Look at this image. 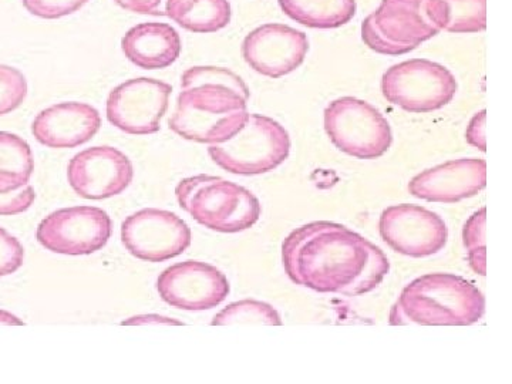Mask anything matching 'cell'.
<instances>
[{
	"label": "cell",
	"instance_id": "603a6c76",
	"mask_svg": "<svg viewBox=\"0 0 512 384\" xmlns=\"http://www.w3.org/2000/svg\"><path fill=\"white\" fill-rule=\"evenodd\" d=\"M212 326L265 325L282 326L281 315L269 303L245 299L229 303L214 316Z\"/></svg>",
	"mask_w": 512,
	"mask_h": 384
},
{
	"label": "cell",
	"instance_id": "3957f363",
	"mask_svg": "<svg viewBox=\"0 0 512 384\" xmlns=\"http://www.w3.org/2000/svg\"><path fill=\"white\" fill-rule=\"evenodd\" d=\"M485 298L454 274H427L410 282L392 306V326H471L483 319Z\"/></svg>",
	"mask_w": 512,
	"mask_h": 384
},
{
	"label": "cell",
	"instance_id": "5b68a950",
	"mask_svg": "<svg viewBox=\"0 0 512 384\" xmlns=\"http://www.w3.org/2000/svg\"><path fill=\"white\" fill-rule=\"evenodd\" d=\"M291 154V137L278 121L249 114L245 126L227 143L208 147V156L222 170L237 175H261L274 171Z\"/></svg>",
	"mask_w": 512,
	"mask_h": 384
},
{
	"label": "cell",
	"instance_id": "44dd1931",
	"mask_svg": "<svg viewBox=\"0 0 512 384\" xmlns=\"http://www.w3.org/2000/svg\"><path fill=\"white\" fill-rule=\"evenodd\" d=\"M282 12L311 29H338L356 15V0H278Z\"/></svg>",
	"mask_w": 512,
	"mask_h": 384
},
{
	"label": "cell",
	"instance_id": "e0dca14e",
	"mask_svg": "<svg viewBox=\"0 0 512 384\" xmlns=\"http://www.w3.org/2000/svg\"><path fill=\"white\" fill-rule=\"evenodd\" d=\"M101 127L99 111L79 101L59 103L40 111L32 133L42 146L76 148L89 143Z\"/></svg>",
	"mask_w": 512,
	"mask_h": 384
},
{
	"label": "cell",
	"instance_id": "277c9868",
	"mask_svg": "<svg viewBox=\"0 0 512 384\" xmlns=\"http://www.w3.org/2000/svg\"><path fill=\"white\" fill-rule=\"evenodd\" d=\"M178 204L202 227L238 234L254 227L261 202L247 188L212 175L184 178L175 188Z\"/></svg>",
	"mask_w": 512,
	"mask_h": 384
},
{
	"label": "cell",
	"instance_id": "7402d4cb",
	"mask_svg": "<svg viewBox=\"0 0 512 384\" xmlns=\"http://www.w3.org/2000/svg\"><path fill=\"white\" fill-rule=\"evenodd\" d=\"M35 171L32 148L16 134L0 131V194L29 184Z\"/></svg>",
	"mask_w": 512,
	"mask_h": 384
},
{
	"label": "cell",
	"instance_id": "484cf974",
	"mask_svg": "<svg viewBox=\"0 0 512 384\" xmlns=\"http://www.w3.org/2000/svg\"><path fill=\"white\" fill-rule=\"evenodd\" d=\"M30 15L55 20L73 15L89 3V0H22Z\"/></svg>",
	"mask_w": 512,
	"mask_h": 384
},
{
	"label": "cell",
	"instance_id": "4fadbf2b",
	"mask_svg": "<svg viewBox=\"0 0 512 384\" xmlns=\"http://www.w3.org/2000/svg\"><path fill=\"white\" fill-rule=\"evenodd\" d=\"M157 291L161 299L173 308L208 311L228 298L231 286L217 266L185 261L170 266L158 276Z\"/></svg>",
	"mask_w": 512,
	"mask_h": 384
},
{
	"label": "cell",
	"instance_id": "4316f807",
	"mask_svg": "<svg viewBox=\"0 0 512 384\" xmlns=\"http://www.w3.org/2000/svg\"><path fill=\"white\" fill-rule=\"evenodd\" d=\"M25 261V249L19 239L0 228V278L15 274Z\"/></svg>",
	"mask_w": 512,
	"mask_h": 384
},
{
	"label": "cell",
	"instance_id": "d6986e66",
	"mask_svg": "<svg viewBox=\"0 0 512 384\" xmlns=\"http://www.w3.org/2000/svg\"><path fill=\"white\" fill-rule=\"evenodd\" d=\"M165 15L192 33H215L232 18L228 0H167Z\"/></svg>",
	"mask_w": 512,
	"mask_h": 384
},
{
	"label": "cell",
	"instance_id": "7c38bea8",
	"mask_svg": "<svg viewBox=\"0 0 512 384\" xmlns=\"http://www.w3.org/2000/svg\"><path fill=\"white\" fill-rule=\"evenodd\" d=\"M379 232L397 254L426 258L446 248L448 228L436 212L413 204L392 205L380 215Z\"/></svg>",
	"mask_w": 512,
	"mask_h": 384
},
{
	"label": "cell",
	"instance_id": "8fae6325",
	"mask_svg": "<svg viewBox=\"0 0 512 384\" xmlns=\"http://www.w3.org/2000/svg\"><path fill=\"white\" fill-rule=\"evenodd\" d=\"M171 93L173 87L160 80H127L111 90L106 104L107 120L131 136L157 133L170 106Z\"/></svg>",
	"mask_w": 512,
	"mask_h": 384
},
{
	"label": "cell",
	"instance_id": "30bf717a",
	"mask_svg": "<svg viewBox=\"0 0 512 384\" xmlns=\"http://www.w3.org/2000/svg\"><path fill=\"white\" fill-rule=\"evenodd\" d=\"M191 239V229L183 218L157 208L138 211L121 225V241L127 251L154 264L183 255Z\"/></svg>",
	"mask_w": 512,
	"mask_h": 384
},
{
	"label": "cell",
	"instance_id": "52a82bcc",
	"mask_svg": "<svg viewBox=\"0 0 512 384\" xmlns=\"http://www.w3.org/2000/svg\"><path fill=\"white\" fill-rule=\"evenodd\" d=\"M458 84L443 64L427 59L406 60L387 69L382 77L384 99L413 114L433 113L456 97Z\"/></svg>",
	"mask_w": 512,
	"mask_h": 384
},
{
	"label": "cell",
	"instance_id": "9a60e30c",
	"mask_svg": "<svg viewBox=\"0 0 512 384\" xmlns=\"http://www.w3.org/2000/svg\"><path fill=\"white\" fill-rule=\"evenodd\" d=\"M309 52L308 36L282 23L252 30L242 43V56L256 73L281 79L302 66Z\"/></svg>",
	"mask_w": 512,
	"mask_h": 384
},
{
	"label": "cell",
	"instance_id": "ffe728a7",
	"mask_svg": "<svg viewBox=\"0 0 512 384\" xmlns=\"http://www.w3.org/2000/svg\"><path fill=\"white\" fill-rule=\"evenodd\" d=\"M426 10L440 32L467 35L487 28V0H427Z\"/></svg>",
	"mask_w": 512,
	"mask_h": 384
},
{
	"label": "cell",
	"instance_id": "83f0119b",
	"mask_svg": "<svg viewBox=\"0 0 512 384\" xmlns=\"http://www.w3.org/2000/svg\"><path fill=\"white\" fill-rule=\"evenodd\" d=\"M36 200L35 188L32 185H25L18 191L0 194V215L12 217V215L23 214L32 207Z\"/></svg>",
	"mask_w": 512,
	"mask_h": 384
},
{
	"label": "cell",
	"instance_id": "ac0fdd59",
	"mask_svg": "<svg viewBox=\"0 0 512 384\" xmlns=\"http://www.w3.org/2000/svg\"><path fill=\"white\" fill-rule=\"evenodd\" d=\"M181 49L180 35L167 23H140L121 40L124 56L144 70L167 69L177 62Z\"/></svg>",
	"mask_w": 512,
	"mask_h": 384
},
{
	"label": "cell",
	"instance_id": "2e32d148",
	"mask_svg": "<svg viewBox=\"0 0 512 384\" xmlns=\"http://www.w3.org/2000/svg\"><path fill=\"white\" fill-rule=\"evenodd\" d=\"M487 187V163L481 158H460L421 171L409 183L413 197L427 202L456 204L476 197Z\"/></svg>",
	"mask_w": 512,
	"mask_h": 384
},
{
	"label": "cell",
	"instance_id": "6da1fadb",
	"mask_svg": "<svg viewBox=\"0 0 512 384\" xmlns=\"http://www.w3.org/2000/svg\"><path fill=\"white\" fill-rule=\"evenodd\" d=\"M282 264L293 284L349 298L375 291L390 272L382 249L330 221L309 222L292 231L282 244Z\"/></svg>",
	"mask_w": 512,
	"mask_h": 384
},
{
	"label": "cell",
	"instance_id": "f546056e",
	"mask_svg": "<svg viewBox=\"0 0 512 384\" xmlns=\"http://www.w3.org/2000/svg\"><path fill=\"white\" fill-rule=\"evenodd\" d=\"M120 8L138 15H151L160 9L163 0H114Z\"/></svg>",
	"mask_w": 512,
	"mask_h": 384
},
{
	"label": "cell",
	"instance_id": "cb8c5ba5",
	"mask_svg": "<svg viewBox=\"0 0 512 384\" xmlns=\"http://www.w3.org/2000/svg\"><path fill=\"white\" fill-rule=\"evenodd\" d=\"M485 227H487V208L474 212L463 228V242L467 249L468 264L476 274H487V248H485Z\"/></svg>",
	"mask_w": 512,
	"mask_h": 384
},
{
	"label": "cell",
	"instance_id": "f1b7e54d",
	"mask_svg": "<svg viewBox=\"0 0 512 384\" xmlns=\"http://www.w3.org/2000/svg\"><path fill=\"white\" fill-rule=\"evenodd\" d=\"M487 111L481 110L471 119L466 131L467 143L485 153V119Z\"/></svg>",
	"mask_w": 512,
	"mask_h": 384
},
{
	"label": "cell",
	"instance_id": "ba28073f",
	"mask_svg": "<svg viewBox=\"0 0 512 384\" xmlns=\"http://www.w3.org/2000/svg\"><path fill=\"white\" fill-rule=\"evenodd\" d=\"M427 0H382L362 23V39L373 52L402 56L439 35L426 10Z\"/></svg>",
	"mask_w": 512,
	"mask_h": 384
},
{
	"label": "cell",
	"instance_id": "9c48e42d",
	"mask_svg": "<svg viewBox=\"0 0 512 384\" xmlns=\"http://www.w3.org/2000/svg\"><path fill=\"white\" fill-rule=\"evenodd\" d=\"M113 222L97 207L62 208L47 215L37 227L36 237L47 251L60 255H92L106 247Z\"/></svg>",
	"mask_w": 512,
	"mask_h": 384
},
{
	"label": "cell",
	"instance_id": "5bb4252c",
	"mask_svg": "<svg viewBox=\"0 0 512 384\" xmlns=\"http://www.w3.org/2000/svg\"><path fill=\"white\" fill-rule=\"evenodd\" d=\"M130 158L117 148L97 146L80 151L70 160L67 180L84 200H107L127 190L133 183Z\"/></svg>",
	"mask_w": 512,
	"mask_h": 384
},
{
	"label": "cell",
	"instance_id": "1f68e13d",
	"mask_svg": "<svg viewBox=\"0 0 512 384\" xmlns=\"http://www.w3.org/2000/svg\"><path fill=\"white\" fill-rule=\"evenodd\" d=\"M26 323L20 320L18 316L8 311L0 309V326H25Z\"/></svg>",
	"mask_w": 512,
	"mask_h": 384
},
{
	"label": "cell",
	"instance_id": "4dcf8cb0",
	"mask_svg": "<svg viewBox=\"0 0 512 384\" xmlns=\"http://www.w3.org/2000/svg\"><path fill=\"white\" fill-rule=\"evenodd\" d=\"M123 326H144V325H174V326H184L183 322L180 320H175L171 318H167V316L154 315H138L133 316V318H128L121 322Z\"/></svg>",
	"mask_w": 512,
	"mask_h": 384
},
{
	"label": "cell",
	"instance_id": "8992f818",
	"mask_svg": "<svg viewBox=\"0 0 512 384\" xmlns=\"http://www.w3.org/2000/svg\"><path fill=\"white\" fill-rule=\"evenodd\" d=\"M326 134L333 146L359 160H376L390 150L392 127L372 104L356 97H340L323 113Z\"/></svg>",
	"mask_w": 512,
	"mask_h": 384
},
{
	"label": "cell",
	"instance_id": "d4e9b609",
	"mask_svg": "<svg viewBox=\"0 0 512 384\" xmlns=\"http://www.w3.org/2000/svg\"><path fill=\"white\" fill-rule=\"evenodd\" d=\"M28 97V80L15 67L0 64V117L22 106Z\"/></svg>",
	"mask_w": 512,
	"mask_h": 384
},
{
	"label": "cell",
	"instance_id": "7a4b0ae2",
	"mask_svg": "<svg viewBox=\"0 0 512 384\" xmlns=\"http://www.w3.org/2000/svg\"><path fill=\"white\" fill-rule=\"evenodd\" d=\"M168 127L185 140L200 144L227 143L249 119L251 97L244 80L224 67L185 70Z\"/></svg>",
	"mask_w": 512,
	"mask_h": 384
}]
</instances>
